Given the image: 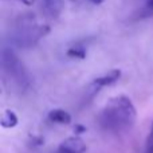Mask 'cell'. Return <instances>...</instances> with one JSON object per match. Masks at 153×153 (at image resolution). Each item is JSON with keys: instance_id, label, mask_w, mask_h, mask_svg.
<instances>
[{"instance_id": "cell-1", "label": "cell", "mask_w": 153, "mask_h": 153, "mask_svg": "<svg viewBox=\"0 0 153 153\" xmlns=\"http://www.w3.org/2000/svg\"><path fill=\"white\" fill-rule=\"evenodd\" d=\"M137 111L132 100L126 95L110 98L100 113L101 126L110 132H124L134 125Z\"/></svg>"}, {"instance_id": "cell-2", "label": "cell", "mask_w": 153, "mask_h": 153, "mask_svg": "<svg viewBox=\"0 0 153 153\" xmlns=\"http://www.w3.org/2000/svg\"><path fill=\"white\" fill-rule=\"evenodd\" d=\"M1 67L8 79L12 81L20 91H26L30 87V76L26 67L11 48H4L1 51Z\"/></svg>"}, {"instance_id": "cell-3", "label": "cell", "mask_w": 153, "mask_h": 153, "mask_svg": "<svg viewBox=\"0 0 153 153\" xmlns=\"http://www.w3.org/2000/svg\"><path fill=\"white\" fill-rule=\"evenodd\" d=\"M50 32V27L47 24H35L34 20H23L22 26L18 28L16 43L20 47H30L35 45L40 38L46 36Z\"/></svg>"}, {"instance_id": "cell-4", "label": "cell", "mask_w": 153, "mask_h": 153, "mask_svg": "<svg viewBox=\"0 0 153 153\" xmlns=\"http://www.w3.org/2000/svg\"><path fill=\"white\" fill-rule=\"evenodd\" d=\"M85 152H86V144L78 136L66 138L58 146V153H85Z\"/></svg>"}, {"instance_id": "cell-5", "label": "cell", "mask_w": 153, "mask_h": 153, "mask_svg": "<svg viewBox=\"0 0 153 153\" xmlns=\"http://www.w3.org/2000/svg\"><path fill=\"white\" fill-rule=\"evenodd\" d=\"M121 78V70L120 69H113L110 71L105 73L103 75L98 76L93 81V85L95 87H105V86H110V85H114L118 79Z\"/></svg>"}, {"instance_id": "cell-6", "label": "cell", "mask_w": 153, "mask_h": 153, "mask_svg": "<svg viewBox=\"0 0 153 153\" xmlns=\"http://www.w3.org/2000/svg\"><path fill=\"white\" fill-rule=\"evenodd\" d=\"M47 117L54 124H61V125L71 124V114L69 111L63 110V109H53V110L48 111Z\"/></svg>"}, {"instance_id": "cell-7", "label": "cell", "mask_w": 153, "mask_h": 153, "mask_svg": "<svg viewBox=\"0 0 153 153\" xmlns=\"http://www.w3.org/2000/svg\"><path fill=\"white\" fill-rule=\"evenodd\" d=\"M43 3H45V8L47 13L54 19L58 18L65 8L63 0H43Z\"/></svg>"}, {"instance_id": "cell-8", "label": "cell", "mask_w": 153, "mask_h": 153, "mask_svg": "<svg viewBox=\"0 0 153 153\" xmlns=\"http://www.w3.org/2000/svg\"><path fill=\"white\" fill-rule=\"evenodd\" d=\"M18 122H19V118L13 110L5 109V110L3 111L1 120H0V124H1L3 128H5V129H12V128H15L16 125H18Z\"/></svg>"}, {"instance_id": "cell-9", "label": "cell", "mask_w": 153, "mask_h": 153, "mask_svg": "<svg viewBox=\"0 0 153 153\" xmlns=\"http://www.w3.org/2000/svg\"><path fill=\"white\" fill-rule=\"evenodd\" d=\"M66 55L73 59H85L86 58V47L82 43H76L66 51Z\"/></svg>"}, {"instance_id": "cell-10", "label": "cell", "mask_w": 153, "mask_h": 153, "mask_svg": "<svg viewBox=\"0 0 153 153\" xmlns=\"http://www.w3.org/2000/svg\"><path fill=\"white\" fill-rule=\"evenodd\" d=\"M144 153H153V122L151 125V130H149V133H148V137H146V140H145Z\"/></svg>"}, {"instance_id": "cell-11", "label": "cell", "mask_w": 153, "mask_h": 153, "mask_svg": "<svg viewBox=\"0 0 153 153\" xmlns=\"http://www.w3.org/2000/svg\"><path fill=\"white\" fill-rule=\"evenodd\" d=\"M143 16H153V0H145Z\"/></svg>"}, {"instance_id": "cell-12", "label": "cell", "mask_w": 153, "mask_h": 153, "mask_svg": "<svg viewBox=\"0 0 153 153\" xmlns=\"http://www.w3.org/2000/svg\"><path fill=\"white\" fill-rule=\"evenodd\" d=\"M74 132L76 133V134H79V133H83V132H86V128H85L83 125L78 124V125H75V126H74Z\"/></svg>"}, {"instance_id": "cell-13", "label": "cell", "mask_w": 153, "mask_h": 153, "mask_svg": "<svg viewBox=\"0 0 153 153\" xmlns=\"http://www.w3.org/2000/svg\"><path fill=\"white\" fill-rule=\"evenodd\" d=\"M19 1H22L23 4H26V5H28V7H31V5L35 3V0H19Z\"/></svg>"}, {"instance_id": "cell-14", "label": "cell", "mask_w": 153, "mask_h": 153, "mask_svg": "<svg viewBox=\"0 0 153 153\" xmlns=\"http://www.w3.org/2000/svg\"><path fill=\"white\" fill-rule=\"evenodd\" d=\"M89 1L94 5H100V4H102V3H105L106 0H89Z\"/></svg>"}, {"instance_id": "cell-15", "label": "cell", "mask_w": 153, "mask_h": 153, "mask_svg": "<svg viewBox=\"0 0 153 153\" xmlns=\"http://www.w3.org/2000/svg\"><path fill=\"white\" fill-rule=\"evenodd\" d=\"M71 1H75V0H71Z\"/></svg>"}]
</instances>
